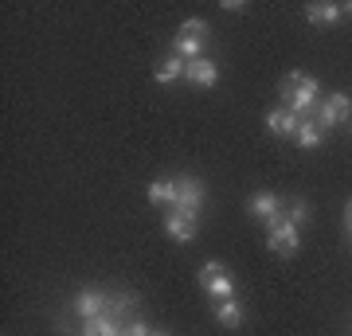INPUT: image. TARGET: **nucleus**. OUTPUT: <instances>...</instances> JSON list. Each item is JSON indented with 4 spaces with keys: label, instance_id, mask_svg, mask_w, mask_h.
Returning <instances> with one entry per match:
<instances>
[{
    "label": "nucleus",
    "instance_id": "nucleus-5",
    "mask_svg": "<svg viewBox=\"0 0 352 336\" xmlns=\"http://www.w3.org/2000/svg\"><path fill=\"white\" fill-rule=\"evenodd\" d=\"M266 247L274 250L278 258H294V254L302 250V235H298V227L289 223V219H278V223H270Z\"/></svg>",
    "mask_w": 352,
    "mask_h": 336
},
{
    "label": "nucleus",
    "instance_id": "nucleus-8",
    "mask_svg": "<svg viewBox=\"0 0 352 336\" xmlns=\"http://www.w3.org/2000/svg\"><path fill=\"white\" fill-rule=\"evenodd\" d=\"M200 231V219H192V215H180V212H168L164 215V235L173 238V243H192Z\"/></svg>",
    "mask_w": 352,
    "mask_h": 336
},
{
    "label": "nucleus",
    "instance_id": "nucleus-12",
    "mask_svg": "<svg viewBox=\"0 0 352 336\" xmlns=\"http://www.w3.org/2000/svg\"><path fill=\"white\" fill-rule=\"evenodd\" d=\"M122 328H126V321H122V317L102 313V317H94V321H82L78 336H122Z\"/></svg>",
    "mask_w": 352,
    "mask_h": 336
},
{
    "label": "nucleus",
    "instance_id": "nucleus-24",
    "mask_svg": "<svg viewBox=\"0 0 352 336\" xmlns=\"http://www.w3.org/2000/svg\"><path fill=\"white\" fill-rule=\"evenodd\" d=\"M153 336H168V333H153Z\"/></svg>",
    "mask_w": 352,
    "mask_h": 336
},
{
    "label": "nucleus",
    "instance_id": "nucleus-20",
    "mask_svg": "<svg viewBox=\"0 0 352 336\" xmlns=\"http://www.w3.org/2000/svg\"><path fill=\"white\" fill-rule=\"evenodd\" d=\"M180 32H188V36L208 39V20H184V27H180Z\"/></svg>",
    "mask_w": 352,
    "mask_h": 336
},
{
    "label": "nucleus",
    "instance_id": "nucleus-22",
    "mask_svg": "<svg viewBox=\"0 0 352 336\" xmlns=\"http://www.w3.org/2000/svg\"><path fill=\"white\" fill-rule=\"evenodd\" d=\"M344 231L352 235V199H349V212H344Z\"/></svg>",
    "mask_w": 352,
    "mask_h": 336
},
{
    "label": "nucleus",
    "instance_id": "nucleus-6",
    "mask_svg": "<svg viewBox=\"0 0 352 336\" xmlns=\"http://www.w3.org/2000/svg\"><path fill=\"white\" fill-rule=\"evenodd\" d=\"M71 309H75L78 321H94V317H102V313H110V293L87 286V289H78V298L71 301Z\"/></svg>",
    "mask_w": 352,
    "mask_h": 336
},
{
    "label": "nucleus",
    "instance_id": "nucleus-18",
    "mask_svg": "<svg viewBox=\"0 0 352 336\" xmlns=\"http://www.w3.org/2000/svg\"><path fill=\"white\" fill-rule=\"evenodd\" d=\"M286 219H289V223H294V227H302V223H309V203H305V199H294V203H289V208H286Z\"/></svg>",
    "mask_w": 352,
    "mask_h": 336
},
{
    "label": "nucleus",
    "instance_id": "nucleus-21",
    "mask_svg": "<svg viewBox=\"0 0 352 336\" xmlns=\"http://www.w3.org/2000/svg\"><path fill=\"white\" fill-rule=\"evenodd\" d=\"M223 12H247V4L243 0H223Z\"/></svg>",
    "mask_w": 352,
    "mask_h": 336
},
{
    "label": "nucleus",
    "instance_id": "nucleus-2",
    "mask_svg": "<svg viewBox=\"0 0 352 336\" xmlns=\"http://www.w3.org/2000/svg\"><path fill=\"white\" fill-rule=\"evenodd\" d=\"M196 282H200V289H204L212 301L235 298V278H231V270H227L219 258H208V262H204L200 274H196Z\"/></svg>",
    "mask_w": 352,
    "mask_h": 336
},
{
    "label": "nucleus",
    "instance_id": "nucleus-19",
    "mask_svg": "<svg viewBox=\"0 0 352 336\" xmlns=\"http://www.w3.org/2000/svg\"><path fill=\"white\" fill-rule=\"evenodd\" d=\"M122 336H153V328L145 321H126V328H122Z\"/></svg>",
    "mask_w": 352,
    "mask_h": 336
},
{
    "label": "nucleus",
    "instance_id": "nucleus-9",
    "mask_svg": "<svg viewBox=\"0 0 352 336\" xmlns=\"http://www.w3.org/2000/svg\"><path fill=\"white\" fill-rule=\"evenodd\" d=\"M184 78H188L192 87H200V90H212L215 82H219V63L204 55V59L188 63V71H184Z\"/></svg>",
    "mask_w": 352,
    "mask_h": 336
},
{
    "label": "nucleus",
    "instance_id": "nucleus-16",
    "mask_svg": "<svg viewBox=\"0 0 352 336\" xmlns=\"http://www.w3.org/2000/svg\"><path fill=\"white\" fill-rule=\"evenodd\" d=\"M215 321L223 324V328H239V324H243V305L235 298L215 301Z\"/></svg>",
    "mask_w": 352,
    "mask_h": 336
},
{
    "label": "nucleus",
    "instance_id": "nucleus-13",
    "mask_svg": "<svg viewBox=\"0 0 352 336\" xmlns=\"http://www.w3.org/2000/svg\"><path fill=\"white\" fill-rule=\"evenodd\" d=\"M204 51H208V39L188 36V32H176V39H173V55H180L184 63H196V59H204Z\"/></svg>",
    "mask_w": 352,
    "mask_h": 336
},
{
    "label": "nucleus",
    "instance_id": "nucleus-4",
    "mask_svg": "<svg viewBox=\"0 0 352 336\" xmlns=\"http://www.w3.org/2000/svg\"><path fill=\"white\" fill-rule=\"evenodd\" d=\"M349 117H352V98H349V94H337V90H333V94H325V102L317 106V117H314V122L321 125V129H337V125H344Z\"/></svg>",
    "mask_w": 352,
    "mask_h": 336
},
{
    "label": "nucleus",
    "instance_id": "nucleus-7",
    "mask_svg": "<svg viewBox=\"0 0 352 336\" xmlns=\"http://www.w3.org/2000/svg\"><path fill=\"white\" fill-rule=\"evenodd\" d=\"M247 212L270 227V223H278V219H286V215H282L286 203H282V196H274V192H254V196L247 199Z\"/></svg>",
    "mask_w": 352,
    "mask_h": 336
},
{
    "label": "nucleus",
    "instance_id": "nucleus-3",
    "mask_svg": "<svg viewBox=\"0 0 352 336\" xmlns=\"http://www.w3.org/2000/svg\"><path fill=\"white\" fill-rule=\"evenodd\" d=\"M173 212L200 219V212H204V180H196V176H176V199H173Z\"/></svg>",
    "mask_w": 352,
    "mask_h": 336
},
{
    "label": "nucleus",
    "instance_id": "nucleus-15",
    "mask_svg": "<svg viewBox=\"0 0 352 336\" xmlns=\"http://www.w3.org/2000/svg\"><path fill=\"white\" fill-rule=\"evenodd\" d=\"M184 71H188V63L180 59V55H168V59L153 71V78H157L161 87H168V82H176V78H184Z\"/></svg>",
    "mask_w": 352,
    "mask_h": 336
},
{
    "label": "nucleus",
    "instance_id": "nucleus-11",
    "mask_svg": "<svg viewBox=\"0 0 352 336\" xmlns=\"http://www.w3.org/2000/svg\"><path fill=\"white\" fill-rule=\"evenodd\" d=\"M305 16H309V24H314V27H333V24H340V16H344V4H337V0L305 4Z\"/></svg>",
    "mask_w": 352,
    "mask_h": 336
},
{
    "label": "nucleus",
    "instance_id": "nucleus-17",
    "mask_svg": "<svg viewBox=\"0 0 352 336\" xmlns=\"http://www.w3.org/2000/svg\"><path fill=\"white\" fill-rule=\"evenodd\" d=\"M321 133H325V129H321L317 122H302L298 133H294V141H298L302 149H317V145H321Z\"/></svg>",
    "mask_w": 352,
    "mask_h": 336
},
{
    "label": "nucleus",
    "instance_id": "nucleus-14",
    "mask_svg": "<svg viewBox=\"0 0 352 336\" xmlns=\"http://www.w3.org/2000/svg\"><path fill=\"white\" fill-rule=\"evenodd\" d=\"M145 196H149L153 208H173V199H176V176H173V180H164V176H161V180H153Z\"/></svg>",
    "mask_w": 352,
    "mask_h": 336
},
{
    "label": "nucleus",
    "instance_id": "nucleus-10",
    "mask_svg": "<svg viewBox=\"0 0 352 336\" xmlns=\"http://www.w3.org/2000/svg\"><path fill=\"white\" fill-rule=\"evenodd\" d=\"M298 125H302V117H298L294 110H286V106H274V110L266 113V129H270L274 137H294Z\"/></svg>",
    "mask_w": 352,
    "mask_h": 336
},
{
    "label": "nucleus",
    "instance_id": "nucleus-23",
    "mask_svg": "<svg viewBox=\"0 0 352 336\" xmlns=\"http://www.w3.org/2000/svg\"><path fill=\"white\" fill-rule=\"evenodd\" d=\"M344 16H352V0H349V4H344Z\"/></svg>",
    "mask_w": 352,
    "mask_h": 336
},
{
    "label": "nucleus",
    "instance_id": "nucleus-1",
    "mask_svg": "<svg viewBox=\"0 0 352 336\" xmlns=\"http://www.w3.org/2000/svg\"><path fill=\"white\" fill-rule=\"evenodd\" d=\"M278 94H282V106L294 110L302 122H314L317 117V94H321V82L305 71H289L282 82H278Z\"/></svg>",
    "mask_w": 352,
    "mask_h": 336
}]
</instances>
